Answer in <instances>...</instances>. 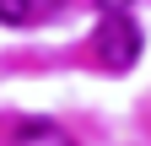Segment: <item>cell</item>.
Here are the masks:
<instances>
[{
	"mask_svg": "<svg viewBox=\"0 0 151 146\" xmlns=\"http://www.w3.org/2000/svg\"><path fill=\"white\" fill-rule=\"evenodd\" d=\"M32 0H0V22H27Z\"/></svg>",
	"mask_w": 151,
	"mask_h": 146,
	"instance_id": "obj_3",
	"label": "cell"
},
{
	"mask_svg": "<svg viewBox=\"0 0 151 146\" xmlns=\"http://www.w3.org/2000/svg\"><path fill=\"white\" fill-rule=\"evenodd\" d=\"M11 146H76V141L60 130V124H49V119H27L22 130L11 135Z\"/></svg>",
	"mask_w": 151,
	"mask_h": 146,
	"instance_id": "obj_2",
	"label": "cell"
},
{
	"mask_svg": "<svg viewBox=\"0 0 151 146\" xmlns=\"http://www.w3.org/2000/svg\"><path fill=\"white\" fill-rule=\"evenodd\" d=\"M97 60L108 70H129L140 60V27H135V16H124V11H103V27H97Z\"/></svg>",
	"mask_w": 151,
	"mask_h": 146,
	"instance_id": "obj_1",
	"label": "cell"
},
{
	"mask_svg": "<svg viewBox=\"0 0 151 146\" xmlns=\"http://www.w3.org/2000/svg\"><path fill=\"white\" fill-rule=\"evenodd\" d=\"M97 6H103V11H124L129 0H97Z\"/></svg>",
	"mask_w": 151,
	"mask_h": 146,
	"instance_id": "obj_4",
	"label": "cell"
}]
</instances>
